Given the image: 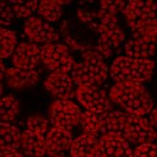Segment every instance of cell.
Returning a JSON list of instances; mask_svg holds the SVG:
<instances>
[{
	"label": "cell",
	"instance_id": "11",
	"mask_svg": "<svg viewBox=\"0 0 157 157\" xmlns=\"http://www.w3.org/2000/svg\"><path fill=\"white\" fill-rule=\"evenodd\" d=\"M74 80L69 74L52 72L44 80L45 90L58 99H71L76 96Z\"/></svg>",
	"mask_w": 157,
	"mask_h": 157
},
{
	"label": "cell",
	"instance_id": "15",
	"mask_svg": "<svg viewBox=\"0 0 157 157\" xmlns=\"http://www.w3.org/2000/svg\"><path fill=\"white\" fill-rule=\"evenodd\" d=\"M39 81V74L37 70H22L17 67L6 69L4 82L7 87L13 90H23L34 86Z\"/></svg>",
	"mask_w": 157,
	"mask_h": 157
},
{
	"label": "cell",
	"instance_id": "3",
	"mask_svg": "<svg viewBox=\"0 0 157 157\" xmlns=\"http://www.w3.org/2000/svg\"><path fill=\"white\" fill-rule=\"evenodd\" d=\"M155 70L153 60L118 56L110 65V76L117 82H146L150 81Z\"/></svg>",
	"mask_w": 157,
	"mask_h": 157
},
{
	"label": "cell",
	"instance_id": "26",
	"mask_svg": "<svg viewBox=\"0 0 157 157\" xmlns=\"http://www.w3.org/2000/svg\"><path fill=\"white\" fill-rule=\"evenodd\" d=\"M26 125H27V129L28 130H32V131H36L38 134H42L44 135L45 132H48V126H49V120L42 115V114H32L27 118V121H26Z\"/></svg>",
	"mask_w": 157,
	"mask_h": 157
},
{
	"label": "cell",
	"instance_id": "8",
	"mask_svg": "<svg viewBox=\"0 0 157 157\" xmlns=\"http://www.w3.org/2000/svg\"><path fill=\"white\" fill-rule=\"evenodd\" d=\"M123 137L129 142L139 146L153 142L157 139V132L151 123L142 115L125 113Z\"/></svg>",
	"mask_w": 157,
	"mask_h": 157
},
{
	"label": "cell",
	"instance_id": "13",
	"mask_svg": "<svg viewBox=\"0 0 157 157\" xmlns=\"http://www.w3.org/2000/svg\"><path fill=\"white\" fill-rule=\"evenodd\" d=\"M70 153L71 157H103L101 139L96 135L82 134L74 140Z\"/></svg>",
	"mask_w": 157,
	"mask_h": 157
},
{
	"label": "cell",
	"instance_id": "21",
	"mask_svg": "<svg viewBox=\"0 0 157 157\" xmlns=\"http://www.w3.org/2000/svg\"><path fill=\"white\" fill-rule=\"evenodd\" d=\"M125 113L120 110H112L103 113L102 119V135L103 134H117L123 137Z\"/></svg>",
	"mask_w": 157,
	"mask_h": 157
},
{
	"label": "cell",
	"instance_id": "1",
	"mask_svg": "<svg viewBox=\"0 0 157 157\" xmlns=\"http://www.w3.org/2000/svg\"><path fill=\"white\" fill-rule=\"evenodd\" d=\"M109 99L135 115L150 113L153 105L150 92L139 82H117L110 90Z\"/></svg>",
	"mask_w": 157,
	"mask_h": 157
},
{
	"label": "cell",
	"instance_id": "12",
	"mask_svg": "<svg viewBox=\"0 0 157 157\" xmlns=\"http://www.w3.org/2000/svg\"><path fill=\"white\" fill-rule=\"evenodd\" d=\"M37 1H1L0 2V22L1 26L10 25L16 18L28 17L38 9Z\"/></svg>",
	"mask_w": 157,
	"mask_h": 157
},
{
	"label": "cell",
	"instance_id": "27",
	"mask_svg": "<svg viewBox=\"0 0 157 157\" xmlns=\"http://www.w3.org/2000/svg\"><path fill=\"white\" fill-rule=\"evenodd\" d=\"M132 38L157 47V27L147 26L132 31Z\"/></svg>",
	"mask_w": 157,
	"mask_h": 157
},
{
	"label": "cell",
	"instance_id": "18",
	"mask_svg": "<svg viewBox=\"0 0 157 157\" xmlns=\"http://www.w3.org/2000/svg\"><path fill=\"white\" fill-rule=\"evenodd\" d=\"M21 152L26 157H42L47 152L45 137L32 130H25L21 134Z\"/></svg>",
	"mask_w": 157,
	"mask_h": 157
},
{
	"label": "cell",
	"instance_id": "19",
	"mask_svg": "<svg viewBox=\"0 0 157 157\" xmlns=\"http://www.w3.org/2000/svg\"><path fill=\"white\" fill-rule=\"evenodd\" d=\"M21 142L20 130L10 124H0V152L1 156L18 150Z\"/></svg>",
	"mask_w": 157,
	"mask_h": 157
},
{
	"label": "cell",
	"instance_id": "22",
	"mask_svg": "<svg viewBox=\"0 0 157 157\" xmlns=\"http://www.w3.org/2000/svg\"><path fill=\"white\" fill-rule=\"evenodd\" d=\"M70 1H42L38 5L37 12L47 22L58 21L63 15V6Z\"/></svg>",
	"mask_w": 157,
	"mask_h": 157
},
{
	"label": "cell",
	"instance_id": "31",
	"mask_svg": "<svg viewBox=\"0 0 157 157\" xmlns=\"http://www.w3.org/2000/svg\"><path fill=\"white\" fill-rule=\"evenodd\" d=\"M50 157H65V156H64V155H60V153H59V155H52Z\"/></svg>",
	"mask_w": 157,
	"mask_h": 157
},
{
	"label": "cell",
	"instance_id": "16",
	"mask_svg": "<svg viewBox=\"0 0 157 157\" xmlns=\"http://www.w3.org/2000/svg\"><path fill=\"white\" fill-rule=\"evenodd\" d=\"M99 139L103 148V157H134L130 144L124 137L117 134H103Z\"/></svg>",
	"mask_w": 157,
	"mask_h": 157
},
{
	"label": "cell",
	"instance_id": "14",
	"mask_svg": "<svg viewBox=\"0 0 157 157\" xmlns=\"http://www.w3.org/2000/svg\"><path fill=\"white\" fill-rule=\"evenodd\" d=\"M40 60V48L34 43H20L13 54L12 63L15 67L22 70H34Z\"/></svg>",
	"mask_w": 157,
	"mask_h": 157
},
{
	"label": "cell",
	"instance_id": "24",
	"mask_svg": "<svg viewBox=\"0 0 157 157\" xmlns=\"http://www.w3.org/2000/svg\"><path fill=\"white\" fill-rule=\"evenodd\" d=\"M102 119L103 113H93L90 110H86L81 115V128L83 130V134H91V135H102Z\"/></svg>",
	"mask_w": 157,
	"mask_h": 157
},
{
	"label": "cell",
	"instance_id": "30",
	"mask_svg": "<svg viewBox=\"0 0 157 157\" xmlns=\"http://www.w3.org/2000/svg\"><path fill=\"white\" fill-rule=\"evenodd\" d=\"M1 157H26L22 152H18V151H15V152H11V153H7V155H4Z\"/></svg>",
	"mask_w": 157,
	"mask_h": 157
},
{
	"label": "cell",
	"instance_id": "20",
	"mask_svg": "<svg viewBox=\"0 0 157 157\" xmlns=\"http://www.w3.org/2000/svg\"><path fill=\"white\" fill-rule=\"evenodd\" d=\"M157 52V47L152 44H147L142 40L131 38L124 44V53L125 56L132 58V59H142V60H150Z\"/></svg>",
	"mask_w": 157,
	"mask_h": 157
},
{
	"label": "cell",
	"instance_id": "25",
	"mask_svg": "<svg viewBox=\"0 0 157 157\" xmlns=\"http://www.w3.org/2000/svg\"><path fill=\"white\" fill-rule=\"evenodd\" d=\"M0 39H1L0 55H1V59H6L11 54H13L17 47V37L15 31L6 29L5 27H2L0 29Z\"/></svg>",
	"mask_w": 157,
	"mask_h": 157
},
{
	"label": "cell",
	"instance_id": "10",
	"mask_svg": "<svg viewBox=\"0 0 157 157\" xmlns=\"http://www.w3.org/2000/svg\"><path fill=\"white\" fill-rule=\"evenodd\" d=\"M23 31L29 42L34 44H49L54 43L59 38L55 28L40 17H28L23 25Z\"/></svg>",
	"mask_w": 157,
	"mask_h": 157
},
{
	"label": "cell",
	"instance_id": "5",
	"mask_svg": "<svg viewBox=\"0 0 157 157\" xmlns=\"http://www.w3.org/2000/svg\"><path fill=\"white\" fill-rule=\"evenodd\" d=\"M121 13L131 31L147 26L157 27V2L129 1Z\"/></svg>",
	"mask_w": 157,
	"mask_h": 157
},
{
	"label": "cell",
	"instance_id": "29",
	"mask_svg": "<svg viewBox=\"0 0 157 157\" xmlns=\"http://www.w3.org/2000/svg\"><path fill=\"white\" fill-rule=\"evenodd\" d=\"M148 121L151 123V125L153 128H157V108H153L151 110V113H150V120Z\"/></svg>",
	"mask_w": 157,
	"mask_h": 157
},
{
	"label": "cell",
	"instance_id": "4",
	"mask_svg": "<svg viewBox=\"0 0 157 157\" xmlns=\"http://www.w3.org/2000/svg\"><path fill=\"white\" fill-rule=\"evenodd\" d=\"M40 61L52 72L60 74L72 72L76 64L67 45L61 43H49L40 47Z\"/></svg>",
	"mask_w": 157,
	"mask_h": 157
},
{
	"label": "cell",
	"instance_id": "2",
	"mask_svg": "<svg viewBox=\"0 0 157 157\" xmlns=\"http://www.w3.org/2000/svg\"><path fill=\"white\" fill-rule=\"evenodd\" d=\"M82 60L75 64L71 77L78 86H99L108 75V66L104 58L97 49V45L88 44L82 52Z\"/></svg>",
	"mask_w": 157,
	"mask_h": 157
},
{
	"label": "cell",
	"instance_id": "6",
	"mask_svg": "<svg viewBox=\"0 0 157 157\" xmlns=\"http://www.w3.org/2000/svg\"><path fill=\"white\" fill-rule=\"evenodd\" d=\"M82 112L71 99H55L48 108V118L54 128L71 130L81 121Z\"/></svg>",
	"mask_w": 157,
	"mask_h": 157
},
{
	"label": "cell",
	"instance_id": "17",
	"mask_svg": "<svg viewBox=\"0 0 157 157\" xmlns=\"http://www.w3.org/2000/svg\"><path fill=\"white\" fill-rule=\"evenodd\" d=\"M74 140L75 139L70 130L61 128H52L45 135L47 153L52 156L67 151L69 148H71Z\"/></svg>",
	"mask_w": 157,
	"mask_h": 157
},
{
	"label": "cell",
	"instance_id": "7",
	"mask_svg": "<svg viewBox=\"0 0 157 157\" xmlns=\"http://www.w3.org/2000/svg\"><path fill=\"white\" fill-rule=\"evenodd\" d=\"M97 33L99 34V37L96 45L103 58H109L117 50H119L125 39V34L119 26L117 16H110L109 18H107L101 25Z\"/></svg>",
	"mask_w": 157,
	"mask_h": 157
},
{
	"label": "cell",
	"instance_id": "23",
	"mask_svg": "<svg viewBox=\"0 0 157 157\" xmlns=\"http://www.w3.org/2000/svg\"><path fill=\"white\" fill-rule=\"evenodd\" d=\"M20 112V104L17 98L13 94L2 96L0 103V119L1 123L10 124L16 119Z\"/></svg>",
	"mask_w": 157,
	"mask_h": 157
},
{
	"label": "cell",
	"instance_id": "9",
	"mask_svg": "<svg viewBox=\"0 0 157 157\" xmlns=\"http://www.w3.org/2000/svg\"><path fill=\"white\" fill-rule=\"evenodd\" d=\"M76 98L86 110L93 113H105L110 109L109 98L99 86H78Z\"/></svg>",
	"mask_w": 157,
	"mask_h": 157
},
{
	"label": "cell",
	"instance_id": "28",
	"mask_svg": "<svg viewBox=\"0 0 157 157\" xmlns=\"http://www.w3.org/2000/svg\"><path fill=\"white\" fill-rule=\"evenodd\" d=\"M134 157H157V145L152 142L139 145L134 151Z\"/></svg>",
	"mask_w": 157,
	"mask_h": 157
}]
</instances>
